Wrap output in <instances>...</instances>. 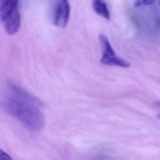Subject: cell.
Masks as SVG:
<instances>
[{
    "label": "cell",
    "mask_w": 160,
    "mask_h": 160,
    "mask_svg": "<svg viewBox=\"0 0 160 160\" xmlns=\"http://www.w3.org/2000/svg\"><path fill=\"white\" fill-rule=\"evenodd\" d=\"M3 105L8 113L17 118L27 128L39 131L44 128L45 117L39 109L38 99L25 91L16 86H10L4 98Z\"/></svg>",
    "instance_id": "6da1fadb"
},
{
    "label": "cell",
    "mask_w": 160,
    "mask_h": 160,
    "mask_svg": "<svg viewBox=\"0 0 160 160\" xmlns=\"http://www.w3.org/2000/svg\"><path fill=\"white\" fill-rule=\"evenodd\" d=\"M16 0H0V20L5 31L13 36L21 27V15Z\"/></svg>",
    "instance_id": "7a4b0ae2"
},
{
    "label": "cell",
    "mask_w": 160,
    "mask_h": 160,
    "mask_svg": "<svg viewBox=\"0 0 160 160\" xmlns=\"http://www.w3.org/2000/svg\"><path fill=\"white\" fill-rule=\"evenodd\" d=\"M99 42L102 51V55L100 58V63L102 65L109 66V67H119L124 68H128L131 66L128 60L122 58L116 53L109 38L106 36L99 35Z\"/></svg>",
    "instance_id": "3957f363"
},
{
    "label": "cell",
    "mask_w": 160,
    "mask_h": 160,
    "mask_svg": "<svg viewBox=\"0 0 160 160\" xmlns=\"http://www.w3.org/2000/svg\"><path fill=\"white\" fill-rule=\"evenodd\" d=\"M70 16V5L68 1L63 0L56 4L53 11V24L64 28L67 26Z\"/></svg>",
    "instance_id": "277c9868"
},
{
    "label": "cell",
    "mask_w": 160,
    "mask_h": 160,
    "mask_svg": "<svg viewBox=\"0 0 160 160\" xmlns=\"http://www.w3.org/2000/svg\"><path fill=\"white\" fill-rule=\"evenodd\" d=\"M93 6V9L96 11L97 14H98L99 16L103 17L106 20H111V13L108 8V5L105 1L102 0H95L92 3Z\"/></svg>",
    "instance_id": "5b68a950"
},
{
    "label": "cell",
    "mask_w": 160,
    "mask_h": 160,
    "mask_svg": "<svg viewBox=\"0 0 160 160\" xmlns=\"http://www.w3.org/2000/svg\"><path fill=\"white\" fill-rule=\"evenodd\" d=\"M154 4H155V1H136L134 3L136 7H142V6L147 7V6H152Z\"/></svg>",
    "instance_id": "8992f818"
},
{
    "label": "cell",
    "mask_w": 160,
    "mask_h": 160,
    "mask_svg": "<svg viewBox=\"0 0 160 160\" xmlns=\"http://www.w3.org/2000/svg\"><path fill=\"white\" fill-rule=\"evenodd\" d=\"M0 160H14L8 153H6L4 150L0 149Z\"/></svg>",
    "instance_id": "52a82bcc"
},
{
    "label": "cell",
    "mask_w": 160,
    "mask_h": 160,
    "mask_svg": "<svg viewBox=\"0 0 160 160\" xmlns=\"http://www.w3.org/2000/svg\"><path fill=\"white\" fill-rule=\"evenodd\" d=\"M155 105L160 110V102H155Z\"/></svg>",
    "instance_id": "ba28073f"
},
{
    "label": "cell",
    "mask_w": 160,
    "mask_h": 160,
    "mask_svg": "<svg viewBox=\"0 0 160 160\" xmlns=\"http://www.w3.org/2000/svg\"><path fill=\"white\" fill-rule=\"evenodd\" d=\"M158 118H159V119H160V114H158Z\"/></svg>",
    "instance_id": "9c48e42d"
},
{
    "label": "cell",
    "mask_w": 160,
    "mask_h": 160,
    "mask_svg": "<svg viewBox=\"0 0 160 160\" xmlns=\"http://www.w3.org/2000/svg\"><path fill=\"white\" fill-rule=\"evenodd\" d=\"M159 5H160V2H159Z\"/></svg>",
    "instance_id": "30bf717a"
}]
</instances>
